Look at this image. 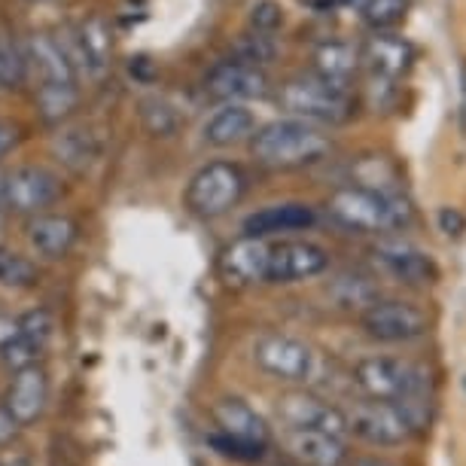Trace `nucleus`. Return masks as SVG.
Listing matches in <instances>:
<instances>
[{"instance_id": "1", "label": "nucleus", "mask_w": 466, "mask_h": 466, "mask_svg": "<svg viewBox=\"0 0 466 466\" xmlns=\"http://www.w3.org/2000/svg\"><path fill=\"white\" fill-rule=\"evenodd\" d=\"M332 149V140L305 119H278L250 135L253 159L266 168H305L320 162Z\"/></svg>"}, {"instance_id": "26", "label": "nucleus", "mask_w": 466, "mask_h": 466, "mask_svg": "<svg viewBox=\"0 0 466 466\" xmlns=\"http://www.w3.org/2000/svg\"><path fill=\"white\" fill-rule=\"evenodd\" d=\"M76 107H80V86L76 83H40L37 110L43 122L61 126L65 119L74 116Z\"/></svg>"}, {"instance_id": "32", "label": "nucleus", "mask_w": 466, "mask_h": 466, "mask_svg": "<svg viewBox=\"0 0 466 466\" xmlns=\"http://www.w3.org/2000/svg\"><path fill=\"white\" fill-rule=\"evenodd\" d=\"M208 445L214 448L219 457H228V461H241V463H253L259 461L266 445L259 442H244V439H235V436H226V433H210L208 436Z\"/></svg>"}, {"instance_id": "8", "label": "nucleus", "mask_w": 466, "mask_h": 466, "mask_svg": "<svg viewBox=\"0 0 466 466\" xmlns=\"http://www.w3.org/2000/svg\"><path fill=\"white\" fill-rule=\"evenodd\" d=\"M329 253L311 241H280L268 248L266 284H293V280L318 278L327 271Z\"/></svg>"}, {"instance_id": "15", "label": "nucleus", "mask_w": 466, "mask_h": 466, "mask_svg": "<svg viewBox=\"0 0 466 466\" xmlns=\"http://www.w3.org/2000/svg\"><path fill=\"white\" fill-rule=\"evenodd\" d=\"M46 400H49L46 372L34 363V366H25L15 372L10 390H6V411L25 427V424H34V420L43 415Z\"/></svg>"}, {"instance_id": "7", "label": "nucleus", "mask_w": 466, "mask_h": 466, "mask_svg": "<svg viewBox=\"0 0 466 466\" xmlns=\"http://www.w3.org/2000/svg\"><path fill=\"white\" fill-rule=\"evenodd\" d=\"M205 92L223 104L253 101L268 92V76H266V70L257 65H244L238 58H226L208 70Z\"/></svg>"}, {"instance_id": "2", "label": "nucleus", "mask_w": 466, "mask_h": 466, "mask_svg": "<svg viewBox=\"0 0 466 466\" xmlns=\"http://www.w3.org/2000/svg\"><path fill=\"white\" fill-rule=\"evenodd\" d=\"M329 217L354 232H393L411 219V208L406 198L387 196L372 187H345L332 192Z\"/></svg>"}, {"instance_id": "14", "label": "nucleus", "mask_w": 466, "mask_h": 466, "mask_svg": "<svg viewBox=\"0 0 466 466\" xmlns=\"http://www.w3.org/2000/svg\"><path fill=\"white\" fill-rule=\"evenodd\" d=\"M360 61L372 70L375 76H387V80H400L402 74H409L415 65V46L406 37L397 34L375 31L372 37L360 49Z\"/></svg>"}, {"instance_id": "34", "label": "nucleus", "mask_w": 466, "mask_h": 466, "mask_svg": "<svg viewBox=\"0 0 466 466\" xmlns=\"http://www.w3.org/2000/svg\"><path fill=\"white\" fill-rule=\"evenodd\" d=\"M275 52H278V46H275V40H271V34H248L238 46H235V56L232 58H238V61H244V65H257V67H262V65H268L271 58H275Z\"/></svg>"}, {"instance_id": "10", "label": "nucleus", "mask_w": 466, "mask_h": 466, "mask_svg": "<svg viewBox=\"0 0 466 466\" xmlns=\"http://www.w3.org/2000/svg\"><path fill=\"white\" fill-rule=\"evenodd\" d=\"M61 196V180L46 168L28 165L13 174H6V198L4 208L13 214H43L49 205H56Z\"/></svg>"}, {"instance_id": "30", "label": "nucleus", "mask_w": 466, "mask_h": 466, "mask_svg": "<svg viewBox=\"0 0 466 466\" xmlns=\"http://www.w3.org/2000/svg\"><path fill=\"white\" fill-rule=\"evenodd\" d=\"M37 278H40V271L31 259H25L22 253L0 248V287H15V289L34 287Z\"/></svg>"}, {"instance_id": "45", "label": "nucleus", "mask_w": 466, "mask_h": 466, "mask_svg": "<svg viewBox=\"0 0 466 466\" xmlns=\"http://www.w3.org/2000/svg\"><path fill=\"white\" fill-rule=\"evenodd\" d=\"M28 4H49V0H28Z\"/></svg>"}, {"instance_id": "16", "label": "nucleus", "mask_w": 466, "mask_h": 466, "mask_svg": "<svg viewBox=\"0 0 466 466\" xmlns=\"http://www.w3.org/2000/svg\"><path fill=\"white\" fill-rule=\"evenodd\" d=\"M375 259L390 271L393 278H400L402 284H433L436 280V266L430 262L427 253L411 248L406 241H381L375 248Z\"/></svg>"}, {"instance_id": "5", "label": "nucleus", "mask_w": 466, "mask_h": 466, "mask_svg": "<svg viewBox=\"0 0 466 466\" xmlns=\"http://www.w3.org/2000/svg\"><path fill=\"white\" fill-rule=\"evenodd\" d=\"M357 384L363 387L372 400L381 402H400L409 397H427L430 375L424 369L402 363L390 357H369L357 363Z\"/></svg>"}, {"instance_id": "29", "label": "nucleus", "mask_w": 466, "mask_h": 466, "mask_svg": "<svg viewBox=\"0 0 466 466\" xmlns=\"http://www.w3.org/2000/svg\"><path fill=\"white\" fill-rule=\"evenodd\" d=\"M409 13V0H363L360 15L372 31H387L400 25Z\"/></svg>"}, {"instance_id": "38", "label": "nucleus", "mask_w": 466, "mask_h": 466, "mask_svg": "<svg viewBox=\"0 0 466 466\" xmlns=\"http://www.w3.org/2000/svg\"><path fill=\"white\" fill-rule=\"evenodd\" d=\"M436 223H439V232L448 235V238H461L466 232V217L457 208H442L436 217Z\"/></svg>"}, {"instance_id": "3", "label": "nucleus", "mask_w": 466, "mask_h": 466, "mask_svg": "<svg viewBox=\"0 0 466 466\" xmlns=\"http://www.w3.org/2000/svg\"><path fill=\"white\" fill-rule=\"evenodd\" d=\"M278 107L287 110L293 119L305 122H323V126H339L350 119L354 101L345 83H332L323 76H293V80L280 83L278 89Z\"/></svg>"}, {"instance_id": "24", "label": "nucleus", "mask_w": 466, "mask_h": 466, "mask_svg": "<svg viewBox=\"0 0 466 466\" xmlns=\"http://www.w3.org/2000/svg\"><path fill=\"white\" fill-rule=\"evenodd\" d=\"M314 74L332 83H348L360 67V49L345 40H327L314 49Z\"/></svg>"}, {"instance_id": "41", "label": "nucleus", "mask_w": 466, "mask_h": 466, "mask_svg": "<svg viewBox=\"0 0 466 466\" xmlns=\"http://www.w3.org/2000/svg\"><path fill=\"white\" fill-rule=\"evenodd\" d=\"M13 339H19V320L0 314V348H6Z\"/></svg>"}, {"instance_id": "47", "label": "nucleus", "mask_w": 466, "mask_h": 466, "mask_svg": "<svg viewBox=\"0 0 466 466\" xmlns=\"http://www.w3.org/2000/svg\"><path fill=\"white\" fill-rule=\"evenodd\" d=\"M461 384H463V393H466V375L461 378Z\"/></svg>"}, {"instance_id": "42", "label": "nucleus", "mask_w": 466, "mask_h": 466, "mask_svg": "<svg viewBox=\"0 0 466 466\" xmlns=\"http://www.w3.org/2000/svg\"><path fill=\"white\" fill-rule=\"evenodd\" d=\"M4 198H6V174L0 171V205H4Z\"/></svg>"}, {"instance_id": "23", "label": "nucleus", "mask_w": 466, "mask_h": 466, "mask_svg": "<svg viewBox=\"0 0 466 466\" xmlns=\"http://www.w3.org/2000/svg\"><path fill=\"white\" fill-rule=\"evenodd\" d=\"M52 153H56V159L65 165V168L80 174L86 168H92V162L98 159L101 147H98V137L92 135V128L67 126L52 137Z\"/></svg>"}, {"instance_id": "20", "label": "nucleus", "mask_w": 466, "mask_h": 466, "mask_svg": "<svg viewBox=\"0 0 466 466\" xmlns=\"http://www.w3.org/2000/svg\"><path fill=\"white\" fill-rule=\"evenodd\" d=\"M210 415H214V424L219 427V433L244 439V442L268 445V424L248 406V402L226 397L210 409Z\"/></svg>"}, {"instance_id": "25", "label": "nucleus", "mask_w": 466, "mask_h": 466, "mask_svg": "<svg viewBox=\"0 0 466 466\" xmlns=\"http://www.w3.org/2000/svg\"><path fill=\"white\" fill-rule=\"evenodd\" d=\"M76 37L83 43L86 61H89V74L98 76L110 67L113 58V31L104 15H89L76 25Z\"/></svg>"}, {"instance_id": "37", "label": "nucleus", "mask_w": 466, "mask_h": 466, "mask_svg": "<svg viewBox=\"0 0 466 466\" xmlns=\"http://www.w3.org/2000/svg\"><path fill=\"white\" fill-rule=\"evenodd\" d=\"M37 357H40V350L34 348L31 341H25L22 336L13 339L6 348H0V360H4L13 372H19V369H25V366H34L37 363Z\"/></svg>"}, {"instance_id": "9", "label": "nucleus", "mask_w": 466, "mask_h": 466, "mask_svg": "<svg viewBox=\"0 0 466 466\" xmlns=\"http://www.w3.org/2000/svg\"><path fill=\"white\" fill-rule=\"evenodd\" d=\"M430 318L411 302H375L366 308L363 329L378 341H411L420 339Z\"/></svg>"}, {"instance_id": "12", "label": "nucleus", "mask_w": 466, "mask_h": 466, "mask_svg": "<svg viewBox=\"0 0 466 466\" xmlns=\"http://www.w3.org/2000/svg\"><path fill=\"white\" fill-rule=\"evenodd\" d=\"M268 248L271 244L257 235H244L235 244H228L219 257V275L226 284L248 287V284H266L268 271Z\"/></svg>"}, {"instance_id": "31", "label": "nucleus", "mask_w": 466, "mask_h": 466, "mask_svg": "<svg viewBox=\"0 0 466 466\" xmlns=\"http://www.w3.org/2000/svg\"><path fill=\"white\" fill-rule=\"evenodd\" d=\"M332 296H336L339 305L345 308H369L378 302V289L375 284H369L366 278L360 275H345L332 284Z\"/></svg>"}, {"instance_id": "39", "label": "nucleus", "mask_w": 466, "mask_h": 466, "mask_svg": "<svg viewBox=\"0 0 466 466\" xmlns=\"http://www.w3.org/2000/svg\"><path fill=\"white\" fill-rule=\"evenodd\" d=\"M19 427H22V424L10 415V411H6V406L0 409V445L10 442V439H13L15 433H19Z\"/></svg>"}, {"instance_id": "28", "label": "nucleus", "mask_w": 466, "mask_h": 466, "mask_svg": "<svg viewBox=\"0 0 466 466\" xmlns=\"http://www.w3.org/2000/svg\"><path fill=\"white\" fill-rule=\"evenodd\" d=\"M140 122L153 137H171L180 128V113L174 110L171 101L149 95V98L140 101Z\"/></svg>"}, {"instance_id": "33", "label": "nucleus", "mask_w": 466, "mask_h": 466, "mask_svg": "<svg viewBox=\"0 0 466 466\" xmlns=\"http://www.w3.org/2000/svg\"><path fill=\"white\" fill-rule=\"evenodd\" d=\"M52 332H56V320H52V314L46 311V308H34V311L19 318V336L25 341H31L37 350H43L49 345Z\"/></svg>"}, {"instance_id": "40", "label": "nucleus", "mask_w": 466, "mask_h": 466, "mask_svg": "<svg viewBox=\"0 0 466 466\" xmlns=\"http://www.w3.org/2000/svg\"><path fill=\"white\" fill-rule=\"evenodd\" d=\"M15 140H19V131H15L10 122L0 119V159H4V156L15 147Z\"/></svg>"}, {"instance_id": "18", "label": "nucleus", "mask_w": 466, "mask_h": 466, "mask_svg": "<svg viewBox=\"0 0 466 466\" xmlns=\"http://www.w3.org/2000/svg\"><path fill=\"white\" fill-rule=\"evenodd\" d=\"M25 56H28V67L40 76V83H80V76L74 74L65 49L58 46L56 34L37 31L25 40Z\"/></svg>"}, {"instance_id": "11", "label": "nucleus", "mask_w": 466, "mask_h": 466, "mask_svg": "<svg viewBox=\"0 0 466 466\" xmlns=\"http://www.w3.org/2000/svg\"><path fill=\"white\" fill-rule=\"evenodd\" d=\"M348 430L372 445H402L415 433L409 418L397 409V402H372V406H360L348 418Z\"/></svg>"}, {"instance_id": "19", "label": "nucleus", "mask_w": 466, "mask_h": 466, "mask_svg": "<svg viewBox=\"0 0 466 466\" xmlns=\"http://www.w3.org/2000/svg\"><path fill=\"white\" fill-rule=\"evenodd\" d=\"M28 241L40 257L61 259L76 244V223L61 214H34L28 223Z\"/></svg>"}, {"instance_id": "21", "label": "nucleus", "mask_w": 466, "mask_h": 466, "mask_svg": "<svg viewBox=\"0 0 466 466\" xmlns=\"http://www.w3.org/2000/svg\"><path fill=\"white\" fill-rule=\"evenodd\" d=\"M253 128H257V119H253V113L244 104H223V107L208 116L201 137L210 147H232L241 144L244 137H250Z\"/></svg>"}, {"instance_id": "43", "label": "nucleus", "mask_w": 466, "mask_h": 466, "mask_svg": "<svg viewBox=\"0 0 466 466\" xmlns=\"http://www.w3.org/2000/svg\"><path fill=\"white\" fill-rule=\"evenodd\" d=\"M354 466H393V463H387V461H357Z\"/></svg>"}, {"instance_id": "44", "label": "nucleus", "mask_w": 466, "mask_h": 466, "mask_svg": "<svg viewBox=\"0 0 466 466\" xmlns=\"http://www.w3.org/2000/svg\"><path fill=\"white\" fill-rule=\"evenodd\" d=\"M0 228H4V205H0Z\"/></svg>"}, {"instance_id": "27", "label": "nucleus", "mask_w": 466, "mask_h": 466, "mask_svg": "<svg viewBox=\"0 0 466 466\" xmlns=\"http://www.w3.org/2000/svg\"><path fill=\"white\" fill-rule=\"evenodd\" d=\"M28 74L31 67H28V56H25V46L15 43L13 37H6V34H0V89L6 92L22 89Z\"/></svg>"}, {"instance_id": "6", "label": "nucleus", "mask_w": 466, "mask_h": 466, "mask_svg": "<svg viewBox=\"0 0 466 466\" xmlns=\"http://www.w3.org/2000/svg\"><path fill=\"white\" fill-rule=\"evenodd\" d=\"M253 360L262 372L275 375L280 381H305L314 369L311 348L289 336H278V332H266L253 341Z\"/></svg>"}, {"instance_id": "46", "label": "nucleus", "mask_w": 466, "mask_h": 466, "mask_svg": "<svg viewBox=\"0 0 466 466\" xmlns=\"http://www.w3.org/2000/svg\"><path fill=\"white\" fill-rule=\"evenodd\" d=\"M13 466H28V463H25V461H15Z\"/></svg>"}, {"instance_id": "36", "label": "nucleus", "mask_w": 466, "mask_h": 466, "mask_svg": "<svg viewBox=\"0 0 466 466\" xmlns=\"http://www.w3.org/2000/svg\"><path fill=\"white\" fill-rule=\"evenodd\" d=\"M280 22H284V10H280V4H275V0H259V4H253L250 28L257 34H275L280 28Z\"/></svg>"}, {"instance_id": "35", "label": "nucleus", "mask_w": 466, "mask_h": 466, "mask_svg": "<svg viewBox=\"0 0 466 466\" xmlns=\"http://www.w3.org/2000/svg\"><path fill=\"white\" fill-rule=\"evenodd\" d=\"M56 40H58V46L65 49L70 67H74V74L76 76L89 74V61H86L83 43H80V37H76V25H65V28H58L56 31Z\"/></svg>"}, {"instance_id": "22", "label": "nucleus", "mask_w": 466, "mask_h": 466, "mask_svg": "<svg viewBox=\"0 0 466 466\" xmlns=\"http://www.w3.org/2000/svg\"><path fill=\"white\" fill-rule=\"evenodd\" d=\"M287 448L296 461L305 466H341L345 461V445L336 436L320 433V430H293L287 433Z\"/></svg>"}, {"instance_id": "4", "label": "nucleus", "mask_w": 466, "mask_h": 466, "mask_svg": "<svg viewBox=\"0 0 466 466\" xmlns=\"http://www.w3.org/2000/svg\"><path fill=\"white\" fill-rule=\"evenodd\" d=\"M248 189V177L232 162H208L192 174L187 187V208L201 219L228 214Z\"/></svg>"}, {"instance_id": "17", "label": "nucleus", "mask_w": 466, "mask_h": 466, "mask_svg": "<svg viewBox=\"0 0 466 466\" xmlns=\"http://www.w3.org/2000/svg\"><path fill=\"white\" fill-rule=\"evenodd\" d=\"M318 223V214L308 205H271L262 208L257 214H250L244 219V235H257V238H271V235L280 232H302V228H311Z\"/></svg>"}, {"instance_id": "13", "label": "nucleus", "mask_w": 466, "mask_h": 466, "mask_svg": "<svg viewBox=\"0 0 466 466\" xmlns=\"http://www.w3.org/2000/svg\"><path fill=\"white\" fill-rule=\"evenodd\" d=\"M278 415L293 430H320V433H329L336 439L348 433V418L339 409H332L323 400L305 397V393H289V397L280 400Z\"/></svg>"}]
</instances>
